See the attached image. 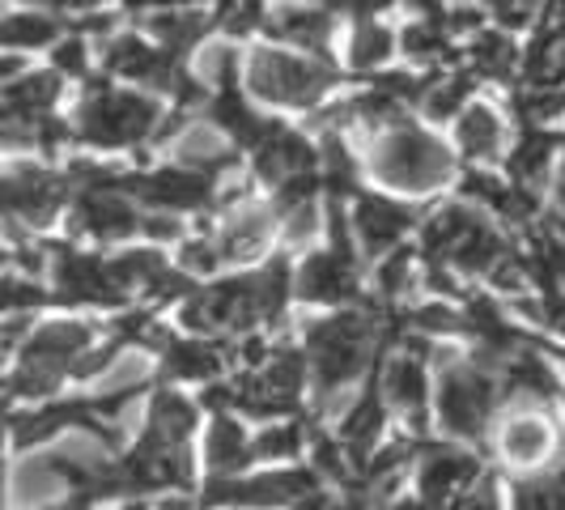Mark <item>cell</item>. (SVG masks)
Here are the masks:
<instances>
[{
    "mask_svg": "<svg viewBox=\"0 0 565 510\" xmlns=\"http://www.w3.org/2000/svg\"><path fill=\"white\" fill-rule=\"evenodd\" d=\"M502 383H507L510 396H523V400H553L557 387H562L553 366L540 358L536 349H527V344L502 366Z\"/></svg>",
    "mask_w": 565,
    "mask_h": 510,
    "instance_id": "cell-29",
    "label": "cell"
},
{
    "mask_svg": "<svg viewBox=\"0 0 565 510\" xmlns=\"http://www.w3.org/2000/svg\"><path fill=\"white\" fill-rule=\"evenodd\" d=\"M39 145V119L0 107V149H30Z\"/></svg>",
    "mask_w": 565,
    "mask_h": 510,
    "instance_id": "cell-41",
    "label": "cell"
},
{
    "mask_svg": "<svg viewBox=\"0 0 565 510\" xmlns=\"http://www.w3.org/2000/svg\"><path fill=\"white\" fill-rule=\"evenodd\" d=\"M514 510H565V451L540 477L514 485Z\"/></svg>",
    "mask_w": 565,
    "mask_h": 510,
    "instance_id": "cell-34",
    "label": "cell"
},
{
    "mask_svg": "<svg viewBox=\"0 0 565 510\" xmlns=\"http://www.w3.org/2000/svg\"><path fill=\"white\" fill-rule=\"evenodd\" d=\"M502 400L498 392V374L481 370L477 362L463 366H447L443 383H438V422L451 438L477 443L484 425L493 417V404Z\"/></svg>",
    "mask_w": 565,
    "mask_h": 510,
    "instance_id": "cell-6",
    "label": "cell"
},
{
    "mask_svg": "<svg viewBox=\"0 0 565 510\" xmlns=\"http://www.w3.org/2000/svg\"><path fill=\"white\" fill-rule=\"evenodd\" d=\"M481 481V464L477 455L451 451V447H429L422 464V502L425 507H443L459 502L463 493H472Z\"/></svg>",
    "mask_w": 565,
    "mask_h": 510,
    "instance_id": "cell-15",
    "label": "cell"
},
{
    "mask_svg": "<svg viewBox=\"0 0 565 510\" xmlns=\"http://www.w3.org/2000/svg\"><path fill=\"white\" fill-rule=\"evenodd\" d=\"M298 298L328 302V307L353 302L358 298V264H353V252H337V247L315 252L298 268Z\"/></svg>",
    "mask_w": 565,
    "mask_h": 510,
    "instance_id": "cell-14",
    "label": "cell"
},
{
    "mask_svg": "<svg viewBox=\"0 0 565 510\" xmlns=\"http://www.w3.org/2000/svg\"><path fill=\"white\" fill-rule=\"evenodd\" d=\"M459 149L468 153V158H498V149H502V119L489 111V107H468V111H459Z\"/></svg>",
    "mask_w": 565,
    "mask_h": 510,
    "instance_id": "cell-33",
    "label": "cell"
},
{
    "mask_svg": "<svg viewBox=\"0 0 565 510\" xmlns=\"http://www.w3.org/2000/svg\"><path fill=\"white\" fill-rule=\"evenodd\" d=\"M85 56H89V47H85V39H64L56 47V73L64 77H82L85 73Z\"/></svg>",
    "mask_w": 565,
    "mask_h": 510,
    "instance_id": "cell-48",
    "label": "cell"
},
{
    "mask_svg": "<svg viewBox=\"0 0 565 510\" xmlns=\"http://www.w3.org/2000/svg\"><path fill=\"white\" fill-rule=\"evenodd\" d=\"M383 422H387V413H383V400L374 396V392H366L340 417V447H344V455L353 464H366L370 459V447L383 434Z\"/></svg>",
    "mask_w": 565,
    "mask_h": 510,
    "instance_id": "cell-27",
    "label": "cell"
},
{
    "mask_svg": "<svg viewBox=\"0 0 565 510\" xmlns=\"http://www.w3.org/2000/svg\"><path fill=\"white\" fill-rule=\"evenodd\" d=\"M548 447H553V429H548V422H540L536 413H519L502 425V451L514 464H540Z\"/></svg>",
    "mask_w": 565,
    "mask_h": 510,
    "instance_id": "cell-32",
    "label": "cell"
},
{
    "mask_svg": "<svg viewBox=\"0 0 565 510\" xmlns=\"http://www.w3.org/2000/svg\"><path fill=\"white\" fill-rule=\"evenodd\" d=\"M408 281H413V255L404 252V247L383 255V264H379V289L392 298L399 289H408Z\"/></svg>",
    "mask_w": 565,
    "mask_h": 510,
    "instance_id": "cell-44",
    "label": "cell"
},
{
    "mask_svg": "<svg viewBox=\"0 0 565 510\" xmlns=\"http://www.w3.org/2000/svg\"><path fill=\"white\" fill-rule=\"evenodd\" d=\"M141 217L145 213L137 209V200L128 196V183L124 188H77V200H73V234L98 238V243L137 234Z\"/></svg>",
    "mask_w": 565,
    "mask_h": 510,
    "instance_id": "cell-11",
    "label": "cell"
},
{
    "mask_svg": "<svg viewBox=\"0 0 565 510\" xmlns=\"http://www.w3.org/2000/svg\"><path fill=\"white\" fill-rule=\"evenodd\" d=\"M4 498H9V489H4V468H0V510H4Z\"/></svg>",
    "mask_w": 565,
    "mask_h": 510,
    "instance_id": "cell-57",
    "label": "cell"
},
{
    "mask_svg": "<svg viewBox=\"0 0 565 510\" xmlns=\"http://www.w3.org/2000/svg\"><path fill=\"white\" fill-rule=\"evenodd\" d=\"M153 132H162V111L153 98H145L137 89H111L107 82H98L85 103L77 107L73 119V137L85 145H141Z\"/></svg>",
    "mask_w": 565,
    "mask_h": 510,
    "instance_id": "cell-3",
    "label": "cell"
},
{
    "mask_svg": "<svg viewBox=\"0 0 565 510\" xmlns=\"http://www.w3.org/2000/svg\"><path fill=\"white\" fill-rule=\"evenodd\" d=\"M302 447V425L298 422H273L268 429H259V438H252V459H285L298 455Z\"/></svg>",
    "mask_w": 565,
    "mask_h": 510,
    "instance_id": "cell-39",
    "label": "cell"
},
{
    "mask_svg": "<svg viewBox=\"0 0 565 510\" xmlns=\"http://www.w3.org/2000/svg\"><path fill=\"white\" fill-rule=\"evenodd\" d=\"M399 43H404V52L413 60H443V47H447V30L438 22V9H434V18H422V22H413V26L399 34Z\"/></svg>",
    "mask_w": 565,
    "mask_h": 510,
    "instance_id": "cell-38",
    "label": "cell"
},
{
    "mask_svg": "<svg viewBox=\"0 0 565 510\" xmlns=\"http://www.w3.org/2000/svg\"><path fill=\"white\" fill-rule=\"evenodd\" d=\"M64 489H73V485L64 481V472L56 468L52 455H26L13 472V498L22 510L56 507V502H64Z\"/></svg>",
    "mask_w": 565,
    "mask_h": 510,
    "instance_id": "cell-21",
    "label": "cell"
},
{
    "mask_svg": "<svg viewBox=\"0 0 565 510\" xmlns=\"http://www.w3.org/2000/svg\"><path fill=\"white\" fill-rule=\"evenodd\" d=\"M89 349H94V328H89V323H82V319H52V323L34 328V332L22 340V349H18V370L0 383V392H4V400L52 396L60 379L73 374Z\"/></svg>",
    "mask_w": 565,
    "mask_h": 510,
    "instance_id": "cell-1",
    "label": "cell"
},
{
    "mask_svg": "<svg viewBox=\"0 0 565 510\" xmlns=\"http://www.w3.org/2000/svg\"><path fill=\"white\" fill-rule=\"evenodd\" d=\"M370 167L383 183L404 188V192H434L455 174V158L447 145L434 141L429 132L413 124H392L370 153Z\"/></svg>",
    "mask_w": 565,
    "mask_h": 510,
    "instance_id": "cell-4",
    "label": "cell"
},
{
    "mask_svg": "<svg viewBox=\"0 0 565 510\" xmlns=\"http://www.w3.org/2000/svg\"><path fill=\"white\" fill-rule=\"evenodd\" d=\"M319 481L315 472H264V477H226V481H213L204 502L209 507H238V510H264V507H294L302 502L307 493H315Z\"/></svg>",
    "mask_w": 565,
    "mask_h": 510,
    "instance_id": "cell-9",
    "label": "cell"
},
{
    "mask_svg": "<svg viewBox=\"0 0 565 510\" xmlns=\"http://www.w3.org/2000/svg\"><path fill=\"white\" fill-rule=\"evenodd\" d=\"M39 302H43V289L30 277H18V273L0 277V315H22L30 307H39Z\"/></svg>",
    "mask_w": 565,
    "mask_h": 510,
    "instance_id": "cell-40",
    "label": "cell"
},
{
    "mask_svg": "<svg viewBox=\"0 0 565 510\" xmlns=\"http://www.w3.org/2000/svg\"><path fill=\"white\" fill-rule=\"evenodd\" d=\"M52 277H56V294L64 302H82V307H119V302H128V294L115 281L111 259H103V255L56 247Z\"/></svg>",
    "mask_w": 565,
    "mask_h": 510,
    "instance_id": "cell-10",
    "label": "cell"
},
{
    "mask_svg": "<svg viewBox=\"0 0 565 510\" xmlns=\"http://www.w3.org/2000/svg\"><path fill=\"white\" fill-rule=\"evenodd\" d=\"M174 167L192 170L200 179H213V174H222L226 167H234V145L209 119H192L174 137Z\"/></svg>",
    "mask_w": 565,
    "mask_h": 510,
    "instance_id": "cell-18",
    "label": "cell"
},
{
    "mask_svg": "<svg viewBox=\"0 0 565 510\" xmlns=\"http://www.w3.org/2000/svg\"><path fill=\"white\" fill-rule=\"evenodd\" d=\"M374 337H379V319L358 311L311 323V332H307V366H311L323 404L366 374L370 358H374Z\"/></svg>",
    "mask_w": 565,
    "mask_h": 510,
    "instance_id": "cell-2",
    "label": "cell"
},
{
    "mask_svg": "<svg viewBox=\"0 0 565 510\" xmlns=\"http://www.w3.org/2000/svg\"><path fill=\"white\" fill-rule=\"evenodd\" d=\"M417 226V213L408 204L387 196H358L353 200V234L370 255H392L399 238Z\"/></svg>",
    "mask_w": 565,
    "mask_h": 510,
    "instance_id": "cell-17",
    "label": "cell"
},
{
    "mask_svg": "<svg viewBox=\"0 0 565 510\" xmlns=\"http://www.w3.org/2000/svg\"><path fill=\"white\" fill-rule=\"evenodd\" d=\"M255 170L264 174V179H273L277 188L289 183V179H307L315 170V149L302 137H294V132H285L281 124L268 132V141L255 149Z\"/></svg>",
    "mask_w": 565,
    "mask_h": 510,
    "instance_id": "cell-20",
    "label": "cell"
},
{
    "mask_svg": "<svg viewBox=\"0 0 565 510\" xmlns=\"http://www.w3.org/2000/svg\"><path fill=\"white\" fill-rule=\"evenodd\" d=\"M264 18H268V9H259V4H226V9H222V26H226L230 34L259 30L264 26Z\"/></svg>",
    "mask_w": 565,
    "mask_h": 510,
    "instance_id": "cell-45",
    "label": "cell"
},
{
    "mask_svg": "<svg viewBox=\"0 0 565 510\" xmlns=\"http://www.w3.org/2000/svg\"><path fill=\"white\" fill-rule=\"evenodd\" d=\"M294 510H344V507H340L337 498H328L323 489H315V493H307L302 502H294Z\"/></svg>",
    "mask_w": 565,
    "mask_h": 510,
    "instance_id": "cell-53",
    "label": "cell"
},
{
    "mask_svg": "<svg viewBox=\"0 0 565 510\" xmlns=\"http://www.w3.org/2000/svg\"><path fill=\"white\" fill-rule=\"evenodd\" d=\"M141 230L149 234V238H158V243H170V238H179V222H174L170 213H145Z\"/></svg>",
    "mask_w": 565,
    "mask_h": 510,
    "instance_id": "cell-50",
    "label": "cell"
},
{
    "mask_svg": "<svg viewBox=\"0 0 565 510\" xmlns=\"http://www.w3.org/2000/svg\"><path fill=\"white\" fill-rule=\"evenodd\" d=\"M404 319H408V328H417V332H459V328H463V315H455L451 307H443V302L413 307Z\"/></svg>",
    "mask_w": 565,
    "mask_h": 510,
    "instance_id": "cell-42",
    "label": "cell"
},
{
    "mask_svg": "<svg viewBox=\"0 0 565 510\" xmlns=\"http://www.w3.org/2000/svg\"><path fill=\"white\" fill-rule=\"evenodd\" d=\"M13 73H18V60L0 56V77H13Z\"/></svg>",
    "mask_w": 565,
    "mask_h": 510,
    "instance_id": "cell-55",
    "label": "cell"
},
{
    "mask_svg": "<svg viewBox=\"0 0 565 510\" xmlns=\"http://www.w3.org/2000/svg\"><path fill=\"white\" fill-rule=\"evenodd\" d=\"M60 89H64V82H60L56 68L52 73H18L13 82H4V89H0V107L26 115V119H43L56 107Z\"/></svg>",
    "mask_w": 565,
    "mask_h": 510,
    "instance_id": "cell-26",
    "label": "cell"
},
{
    "mask_svg": "<svg viewBox=\"0 0 565 510\" xmlns=\"http://www.w3.org/2000/svg\"><path fill=\"white\" fill-rule=\"evenodd\" d=\"M192 429H196V408H192V400H183L179 392H170V387L153 396L149 429H145L149 443H158V447H188Z\"/></svg>",
    "mask_w": 565,
    "mask_h": 510,
    "instance_id": "cell-25",
    "label": "cell"
},
{
    "mask_svg": "<svg viewBox=\"0 0 565 510\" xmlns=\"http://www.w3.org/2000/svg\"><path fill=\"white\" fill-rule=\"evenodd\" d=\"M557 149H562V137H557V132H544V128L523 132L519 149L510 153V174H514V188H527V192H532L540 179L553 170Z\"/></svg>",
    "mask_w": 565,
    "mask_h": 510,
    "instance_id": "cell-30",
    "label": "cell"
},
{
    "mask_svg": "<svg viewBox=\"0 0 565 510\" xmlns=\"http://www.w3.org/2000/svg\"><path fill=\"white\" fill-rule=\"evenodd\" d=\"M468 60H472V73H481V77H510L514 64H519V52H514L510 34L481 30V34H472Z\"/></svg>",
    "mask_w": 565,
    "mask_h": 510,
    "instance_id": "cell-35",
    "label": "cell"
},
{
    "mask_svg": "<svg viewBox=\"0 0 565 510\" xmlns=\"http://www.w3.org/2000/svg\"><path fill=\"white\" fill-rule=\"evenodd\" d=\"M60 18L43 13V9H9L0 13V52H34L56 43Z\"/></svg>",
    "mask_w": 565,
    "mask_h": 510,
    "instance_id": "cell-28",
    "label": "cell"
},
{
    "mask_svg": "<svg viewBox=\"0 0 565 510\" xmlns=\"http://www.w3.org/2000/svg\"><path fill=\"white\" fill-rule=\"evenodd\" d=\"M273 238V209H259V204H238V209H226L222 222L213 226L209 243L222 264H238V259H252L268 247Z\"/></svg>",
    "mask_w": 565,
    "mask_h": 510,
    "instance_id": "cell-16",
    "label": "cell"
},
{
    "mask_svg": "<svg viewBox=\"0 0 565 510\" xmlns=\"http://www.w3.org/2000/svg\"><path fill=\"white\" fill-rule=\"evenodd\" d=\"M183 268H188L192 277H196V273H217L222 259H217L209 238H196V243H188V252H183Z\"/></svg>",
    "mask_w": 565,
    "mask_h": 510,
    "instance_id": "cell-49",
    "label": "cell"
},
{
    "mask_svg": "<svg viewBox=\"0 0 565 510\" xmlns=\"http://www.w3.org/2000/svg\"><path fill=\"white\" fill-rule=\"evenodd\" d=\"M68 196V179L43 167L0 170V226L22 234L30 226H47Z\"/></svg>",
    "mask_w": 565,
    "mask_h": 510,
    "instance_id": "cell-7",
    "label": "cell"
},
{
    "mask_svg": "<svg viewBox=\"0 0 565 510\" xmlns=\"http://www.w3.org/2000/svg\"><path fill=\"white\" fill-rule=\"evenodd\" d=\"M392 52H396V34H392L387 26H379L374 18H366V22L358 26V34H353L349 60H353V68L370 73V68L387 64V60H392Z\"/></svg>",
    "mask_w": 565,
    "mask_h": 510,
    "instance_id": "cell-36",
    "label": "cell"
},
{
    "mask_svg": "<svg viewBox=\"0 0 565 510\" xmlns=\"http://www.w3.org/2000/svg\"><path fill=\"white\" fill-rule=\"evenodd\" d=\"M493 13H498V22H502V26H510V30L532 26V18H536V9H532V4H498Z\"/></svg>",
    "mask_w": 565,
    "mask_h": 510,
    "instance_id": "cell-51",
    "label": "cell"
},
{
    "mask_svg": "<svg viewBox=\"0 0 565 510\" xmlns=\"http://www.w3.org/2000/svg\"><path fill=\"white\" fill-rule=\"evenodd\" d=\"M103 64H107V73H115V77L153 85V89H179V82H183L179 60L167 56L162 47H153L141 34L111 39V43L103 47Z\"/></svg>",
    "mask_w": 565,
    "mask_h": 510,
    "instance_id": "cell-12",
    "label": "cell"
},
{
    "mask_svg": "<svg viewBox=\"0 0 565 510\" xmlns=\"http://www.w3.org/2000/svg\"><path fill=\"white\" fill-rule=\"evenodd\" d=\"M141 22L153 34V47H162L167 56L179 60V52L200 43V34L209 30L213 18L204 9H141Z\"/></svg>",
    "mask_w": 565,
    "mask_h": 510,
    "instance_id": "cell-22",
    "label": "cell"
},
{
    "mask_svg": "<svg viewBox=\"0 0 565 510\" xmlns=\"http://www.w3.org/2000/svg\"><path fill=\"white\" fill-rule=\"evenodd\" d=\"M183 323L192 332L217 337V332H252L259 319V294L255 277H230L209 289H192V298L183 302Z\"/></svg>",
    "mask_w": 565,
    "mask_h": 510,
    "instance_id": "cell-8",
    "label": "cell"
},
{
    "mask_svg": "<svg viewBox=\"0 0 565 510\" xmlns=\"http://www.w3.org/2000/svg\"><path fill=\"white\" fill-rule=\"evenodd\" d=\"M315 468L328 472L332 481H349V455H344L340 443H319L315 447Z\"/></svg>",
    "mask_w": 565,
    "mask_h": 510,
    "instance_id": "cell-46",
    "label": "cell"
},
{
    "mask_svg": "<svg viewBox=\"0 0 565 510\" xmlns=\"http://www.w3.org/2000/svg\"><path fill=\"white\" fill-rule=\"evenodd\" d=\"M337 82V68L319 56H298L285 47H259L247 60V85L255 98L277 107H315Z\"/></svg>",
    "mask_w": 565,
    "mask_h": 510,
    "instance_id": "cell-5",
    "label": "cell"
},
{
    "mask_svg": "<svg viewBox=\"0 0 565 510\" xmlns=\"http://www.w3.org/2000/svg\"><path fill=\"white\" fill-rule=\"evenodd\" d=\"M128 196L153 204L158 213H192L213 200V179H200L183 167H162L153 174H128Z\"/></svg>",
    "mask_w": 565,
    "mask_h": 510,
    "instance_id": "cell-13",
    "label": "cell"
},
{
    "mask_svg": "<svg viewBox=\"0 0 565 510\" xmlns=\"http://www.w3.org/2000/svg\"><path fill=\"white\" fill-rule=\"evenodd\" d=\"M162 344V366L170 379H183V383H204V379H217L226 370V358L204 344V340H170L158 337Z\"/></svg>",
    "mask_w": 565,
    "mask_h": 510,
    "instance_id": "cell-24",
    "label": "cell"
},
{
    "mask_svg": "<svg viewBox=\"0 0 565 510\" xmlns=\"http://www.w3.org/2000/svg\"><path fill=\"white\" fill-rule=\"evenodd\" d=\"M285 217H289V243H307L315 230L323 226V222H319V204H315V200H311V204L289 209Z\"/></svg>",
    "mask_w": 565,
    "mask_h": 510,
    "instance_id": "cell-47",
    "label": "cell"
},
{
    "mask_svg": "<svg viewBox=\"0 0 565 510\" xmlns=\"http://www.w3.org/2000/svg\"><path fill=\"white\" fill-rule=\"evenodd\" d=\"M264 30H268L273 39H281V43L319 52L323 39L332 34V9H268Z\"/></svg>",
    "mask_w": 565,
    "mask_h": 510,
    "instance_id": "cell-23",
    "label": "cell"
},
{
    "mask_svg": "<svg viewBox=\"0 0 565 510\" xmlns=\"http://www.w3.org/2000/svg\"><path fill=\"white\" fill-rule=\"evenodd\" d=\"M119 510H145L141 502H128V507H119Z\"/></svg>",
    "mask_w": 565,
    "mask_h": 510,
    "instance_id": "cell-58",
    "label": "cell"
},
{
    "mask_svg": "<svg viewBox=\"0 0 565 510\" xmlns=\"http://www.w3.org/2000/svg\"><path fill=\"white\" fill-rule=\"evenodd\" d=\"M383 400L404 413V417H413V422H422L425 413V400H429V374H425V362L417 353H392L387 362H383Z\"/></svg>",
    "mask_w": 565,
    "mask_h": 510,
    "instance_id": "cell-19",
    "label": "cell"
},
{
    "mask_svg": "<svg viewBox=\"0 0 565 510\" xmlns=\"http://www.w3.org/2000/svg\"><path fill=\"white\" fill-rule=\"evenodd\" d=\"M238 60H234V52L230 47H213L209 56H204V68H200V82L217 85L222 94H234V82H238Z\"/></svg>",
    "mask_w": 565,
    "mask_h": 510,
    "instance_id": "cell-43",
    "label": "cell"
},
{
    "mask_svg": "<svg viewBox=\"0 0 565 510\" xmlns=\"http://www.w3.org/2000/svg\"><path fill=\"white\" fill-rule=\"evenodd\" d=\"M557 204H562V213H565V170H562V183H557Z\"/></svg>",
    "mask_w": 565,
    "mask_h": 510,
    "instance_id": "cell-56",
    "label": "cell"
},
{
    "mask_svg": "<svg viewBox=\"0 0 565 510\" xmlns=\"http://www.w3.org/2000/svg\"><path fill=\"white\" fill-rule=\"evenodd\" d=\"M451 510H502V507H498V498H493L489 489H472V493H463Z\"/></svg>",
    "mask_w": 565,
    "mask_h": 510,
    "instance_id": "cell-52",
    "label": "cell"
},
{
    "mask_svg": "<svg viewBox=\"0 0 565 510\" xmlns=\"http://www.w3.org/2000/svg\"><path fill=\"white\" fill-rule=\"evenodd\" d=\"M468 89H472V77L468 73H455V77H438V82H425V111L434 115V119H447V115H459L463 107V98H468Z\"/></svg>",
    "mask_w": 565,
    "mask_h": 510,
    "instance_id": "cell-37",
    "label": "cell"
},
{
    "mask_svg": "<svg viewBox=\"0 0 565 510\" xmlns=\"http://www.w3.org/2000/svg\"><path fill=\"white\" fill-rule=\"evenodd\" d=\"M153 510H196V502H192L188 493H170V498H158Z\"/></svg>",
    "mask_w": 565,
    "mask_h": 510,
    "instance_id": "cell-54",
    "label": "cell"
},
{
    "mask_svg": "<svg viewBox=\"0 0 565 510\" xmlns=\"http://www.w3.org/2000/svg\"><path fill=\"white\" fill-rule=\"evenodd\" d=\"M247 459H252V438H247V429L222 413V417L213 422V429H209V468H213L217 481H222V477H234Z\"/></svg>",
    "mask_w": 565,
    "mask_h": 510,
    "instance_id": "cell-31",
    "label": "cell"
}]
</instances>
